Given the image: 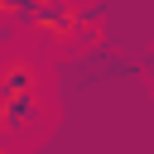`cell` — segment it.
I'll return each instance as SVG.
<instances>
[{"label":"cell","mask_w":154,"mask_h":154,"mask_svg":"<svg viewBox=\"0 0 154 154\" xmlns=\"http://www.w3.org/2000/svg\"><path fill=\"white\" fill-rule=\"evenodd\" d=\"M43 116H48V106H43L38 91H29V96H5V101H0V140H5V144L34 140V135L43 130Z\"/></svg>","instance_id":"1"},{"label":"cell","mask_w":154,"mask_h":154,"mask_svg":"<svg viewBox=\"0 0 154 154\" xmlns=\"http://www.w3.org/2000/svg\"><path fill=\"white\" fill-rule=\"evenodd\" d=\"M29 91H38V63L34 58H5L0 63V101L29 96Z\"/></svg>","instance_id":"2"}]
</instances>
